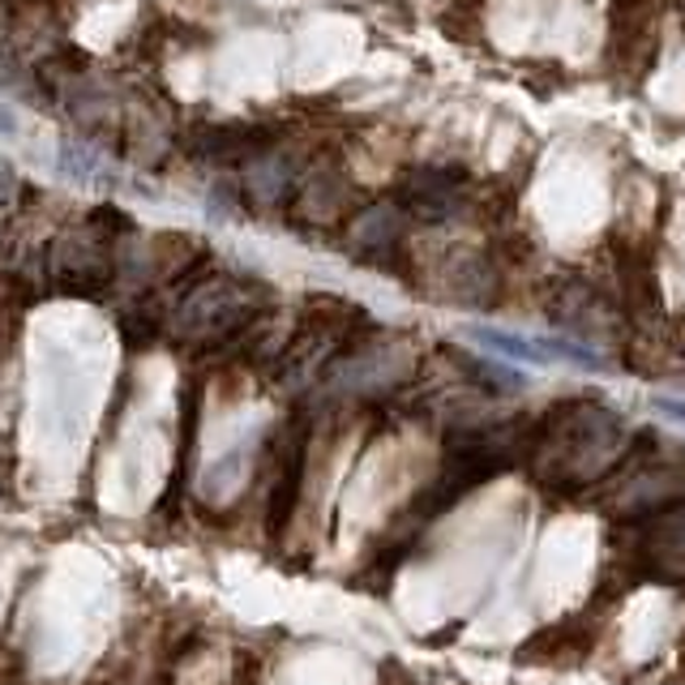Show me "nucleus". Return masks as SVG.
<instances>
[{
  "instance_id": "nucleus-1",
  "label": "nucleus",
  "mask_w": 685,
  "mask_h": 685,
  "mask_svg": "<svg viewBox=\"0 0 685 685\" xmlns=\"http://www.w3.org/2000/svg\"><path fill=\"white\" fill-rule=\"evenodd\" d=\"M458 364H463V373H472V382L480 386L484 395H519L527 386V377L510 364L480 361V356H458Z\"/></svg>"
},
{
  "instance_id": "nucleus-2",
  "label": "nucleus",
  "mask_w": 685,
  "mask_h": 685,
  "mask_svg": "<svg viewBox=\"0 0 685 685\" xmlns=\"http://www.w3.org/2000/svg\"><path fill=\"white\" fill-rule=\"evenodd\" d=\"M467 334H472L476 343H484V347H493V352L510 356V361L549 364V356H544V347H540V339L531 343V339H523V334H515V330H497V325H472Z\"/></svg>"
},
{
  "instance_id": "nucleus-3",
  "label": "nucleus",
  "mask_w": 685,
  "mask_h": 685,
  "mask_svg": "<svg viewBox=\"0 0 685 685\" xmlns=\"http://www.w3.org/2000/svg\"><path fill=\"white\" fill-rule=\"evenodd\" d=\"M540 347H544L549 361L562 356V361H574V364H583V368H605V361H600L596 352H587L583 343H570V339H540Z\"/></svg>"
},
{
  "instance_id": "nucleus-4",
  "label": "nucleus",
  "mask_w": 685,
  "mask_h": 685,
  "mask_svg": "<svg viewBox=\"0 0 685 685\" xmlns=\"http://www.w3.org/2000/svg\"><path fill=\"white\" fill-rule=\"evenodd\" d=\"M651 407H655L664 420H677V424H685V404H682V399H673V395H655V399H651Z\"/></svg>"
}]
</instances>
